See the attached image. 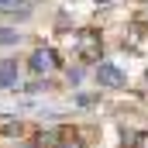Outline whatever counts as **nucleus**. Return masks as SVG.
<instances>
[{"label":"nucleus","instance_id":"2","mask_svg":"<svg viewBox=\"0 0 148 148\" xmlns=\"http://www.w3.org/2000/svg\"><path fill=\"white\" fill-rule=\"evenodd\" d=\"M97 83H100V86H110V90H121L127 79H124V73H121L114 62H100V66H97Z\"/></svg>","mask_w":148,"mask_h":148},{"label":"nucleus","instance_id":"3","mask_svg":"<svg viewBox=\"0 0 148 148\" xmlns=\"http://www.w3.org/2000/svg\"><path fill=\"white\" fill-rule=\"evenodd\" d=\"M28 66H31V73H48V69H55V66H59V55H55L52 48H38L35 55H31V62H28Z\"/></svg>","mask_w":148,"mask_h":148},{"label":"nucleus","instance_id":"11","mask_svg":"<svg viewBox=\"0 0 148 148\" xmlns=\"http://www.w3.org/2000/svg\"><path fill=\"white\" fill-rule=\"evenodd\" d=\"M97 3H100V7H103V3H110V0H97Z\"/></svg>","mask_w":148,"mask_h":148},{"label":"nucleus","instance_id":"9","mask_svg":"<svg viewBox=\"0 0 148 148\" xmlns=\"http://www.w3.org/2000/svg\"><path fill=\"white\" fill-rule=\"evenodd\" d=\"M0 41H3V45H17L21 35H17V31H10V28H3V31H0Z\"/></svg>","mask_w":148,"mask_h":148},{"label":"nucleus","instance_id":"8","mask_svg":"<svg viewBox=\"0 0 148 148\" xmlns=\"http://www.w3.org/2000/svg\"><path fill=\"white\" fill-rule=\"evenodd\" d=\"M17 7H21V10H31L28 0H0V10H17Z\"/></svg>","mask_w":148,"mask_h":148},{"label":"nucleus","instance_id":"5","mask_svg":"<svg viewBox=\"0 0 148 148\" xmlns=\"http://www.w3.org/2000/svg\"><path fill=\"white\" fill-rule=\"evenodd\" d=\"M55 148H83V138L76 134V131H69V127H62L59 131V145Z\"/></svg>","mask_w":148,"mask_h":148},{"label":"nucleus","instance_id":"4","mask_svg":"<svg viewBox=\"0 0 148 148\" xmlns=\"http://www.w3.org/2000/svg\"><path fill=\"white\" fill-rule=\"evenodd\" d=\"M0 86L3 90H14L17 86V62L14 59H3L0 62Z\"/></svg>","mask_w":148,"mask_h":148},{"label":"nucleus","instance_id":"10","mask_svg":"<svg viewBox=\"0 0 148 148\" xmlns=\"http://www.w3.org/2000/svg\"><path fill=\"white\" fill-rule=\"evenodd\" d=\"M138 148H148V134H141V141H134Z\"/></svg>","mask_w":148,"mask_h":148},{"label":"nucleus","instance_id":"1","mask_svg":"<svg viewBox=\"0 0 148 148\" xmlns=\"http://www.w3.org/2000/svg\"><path fill=\"white\" fill-rule=\"evenodd\" d=\"M76 52H79L83 62H97V59H100V31H93V28L79 31V38H76Z\"/></svg>","mask_w":148,"mask_h":148},{"label":"nucleus","instance_id":"6","mask_svg":"<svg viewBox=\"0 0 148 148\" xmlns=\"http://www.w3.org/2000/svg\"><path fill=\"white\" fill-rule=\"evenodd\" d=\"M35 145L38 148H55V145H59V131H41Z\"/></svg>","mask_w":148,"mask_h":148},{"label":"nucleus","instance_id":"7","mask_svg":"<svg viewBox=\"0 0 148 148\" xmlns=\"http://www.w3.org/2000/svg\"><path fill=\"white\" fill-rule=\"evenodd\" d=\"M0 131H3L7 138H17L24 127H21V121H0Z\"/></svg>","mask_w":148,"mask_h":148}]
</instances>
